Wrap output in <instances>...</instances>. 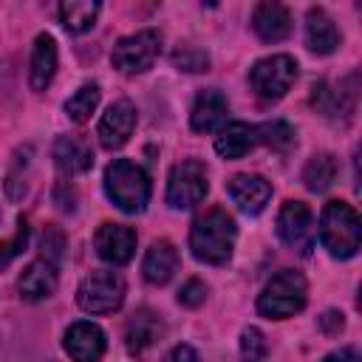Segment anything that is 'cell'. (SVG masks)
I'll use <instances>...</instances> for the list:
<instances>
[{"label": "cell", "mask_w": 362, "mask_h": 362, "mask_svg": "<svg viewBox=\"0 0 362 362\" xmlns=\"http://www.w3.org/2000/svg\"><path fill=\"white\" fill-rule=\"evenodd\" d=\"M235 238H238L235 218L226 209L212 206V209H206L204 215H198L192 221V229H189V252L201 263L223 266L232 257Z\"/></svg>", "instance_id": "cell-1"}, {"label": "cell", "mask_w": 362, "mask_h": 362, "mask_svg": "<svg viewBox=\"0 0 362 362\" xmlns=\"http://www.w3.org/2000/svg\"><path fill=\"white\" fill-rule=\"evenodd\" d=\"M320 240L331 257H354L362 243V223L356 209L345 201H328L320 212Z\"/></svg>", "instance_id": "cell-2"}, {"label": "cell", "mask_w": 362, "mask_h": 362, "mask_svg": "<svg viewBox=\"0 0 362 362\" xmlns=\"http://www.w3.org/2000/svg\"><path fill=\"white\" fill-rule=\"evenodd\" d=\"M105 192L127 215H136L150 201V175L130 158H113L105 167Z\"/></svg>", "instance_id": "cell-3"}, {"label": "cell", "mask_w": 362, "mask_h": 362, "mask_svg": "<svg viewBox=\"0 0 362 362\" xmlns=\"http://www.w3.org/2000/svg\"><path fill=\"white\" fill-rule=\"evenodd\" d=\"M305 300H308L305 277L300 272H294V269H283L260 291L257 311L263 317H269V320H286V317H294L297 311H303Z\"/></svg>", "instance_id": "cell-4"}, {"label": "cell", "mask_w": 362, "mask_h": 362, "mask_svg": "<svg viewBox=\"0 0 362 362\" xmlns=\"http://www.w3.org/2000/svg\"><path fill=\"white\" fill-rule=\"evenodd\" d=\"M297 79V59L288 57V54H272V57H263L252 65L249 71V85L252 90L266 99V102H277L288 93V88L294 85Z\"/></svg>", "instance_id": "cell-5"}, {"label": "cell", "mask_w": 362, "mask_h": 362, "mask_svg": "<svg viewBox=\"0 0 362 362\" xmlns=\"http://www.w3.org/2000/svg\"><path fill=\"white\" fill-rule=\"evenodd\" d=\"M209 192L206 167L198 158H184L170 170L167 178V204L173 209H192Z\"/></svg>", "instance_id": "cell-6"}, {"label": "cell", "mask_w": 362, "mask_h": 362, "mask_svg": "<svg viewBox=\"0 0 362 362\" xmlns=\"http://www.w3.org/2000/svg\"><path fill=\"white\" fill-rule=\"evenodd\" d=\"M76 303L85 314H113L124 303V280L116 272H90L76 288Z\"/></svg>", "instance_id": "cell-7"}, {"label": "cell", "mask_w": 362, "mask_h": 362, "mask_svg": "<svg viewBox=\"0 0 362 362\" xmlns=\"http://www.w3.org/2000/svg\"><path fill=\"white\" fill-rule=\"evenodd\" d=\"M161 51V34L156 28H141L136 34H127L122 37L116 45H113V68L133 76V74H144L147 68H153L156 57Z\"/></svg>", "instance_id": "cell-8"}, {"label": "cell", "mask_w": 362, "mask_h": 362, "mask_svg": "<svg viewBox=\"0 0 362 362\" xmlns=\"http://www.w3.org/2000/svg\"><path fill=\"white\" fill-rule=\"evenodd\" d=\"M277 235L286 246L308 255L314 246V215L303 201H286L277 212Z\"/></svg>", "instance_id": "cell-9"}, {"label": "cell", "mask_w": 362, "mask_h": 362, "mask_svg": "<svg viewBox=\"0 0 362 362\" xmlns=\"http://www.w3.org/2000/svg\"><path fill=\"white\" fill-rule=\"evenodd\" d=\"M133 127H136V107L130 99H119L99 119V127H96L99 144L105 150H119L133 136Z\"/></svg>", "instance_id": "cell-10"}, {"label": "cell", "mask_w": 362, "mask_h": 362, "mask_svg": "<svg viewBox=\"0 0 362 362\" xmlns=\"http://www.w3.org/2000/svg\"><path fill=\"white\" fill-rule=\"evenodd\" d=\"M96 255L110 266H124L136 255V232L124 223H102L93 235Z\"/></svg>", "instance_id": "cell-11"}, {"label": "cell", "mask_w": 362, "mask_h": 362, "mask_svg": "<svg viewBox=\"0 0 362 362\" xmlns=\"http://www.w3.org/2000/svg\"><path fill=\"white\" fill-rule=\"evenodd\" d=\"M65 354L74 359V362H99L105 348H107V339H105V331L93 322H74L68 331H65Z\"/></svg>", "instance_id": "cell-12"}, {"label": "cell", "mask_w": 362, "mask_h": 362, "mask_svg": "<svg viewBox=\"0 0 362 362\" xmlns=\"http://www.w3.org/2000/svg\"><path fill=\"white\" fill-rule=\"evenodd\" d=\"M226 192H229V198L238 204L240 212L257 215V212L266 209V204H269V198H272V184H269L263 175L240 173V175H232V178H229Z\"/></svg>", "instance_id": "cell-13"}, {"label": "cell", "mask_w": 362, "mask_h": 362, "mask_svg": "<svg viewBox=\"0 0 362 362\" xmlns=\"http://www.w3.org/2000/svg\"><path fill=\"white\" fill-rule=\"evenodd\" d=\"M226 116H229V102L221 90L209 88V90H201L192 102V110H189V124L192 130L198 133H215L226 124Z\"/></svg>", "instance_id": "cell-14"}, {"label": "cell", "mask_w": 362, "mask_h": 362, "mask_svg": "<svg viewBox=\"0 0 362 362\" xmlns=\"http://www.w3.org/2000/svg\"><path fill=\"white\" fill-rule=\"evenodd\" d=\"M164 334V322L156 311L150 308H139L127 325H124V348L133 354V356H141L144 351H150Z\"/></svg>", "instance_id": "cell-15"}, {"label": "cell", "mask_w": 362, "mask_h": 362, "mask_svg": "<svg viewBox=\"0 0 362 362\" xmlns=\"http://www.w3.org/2000/svg\"><path fill=\"white\" fill-rule=\"evenodd\" d=\"M252 28L263 42H280L291 34V14L277 0H263L252 11Z\"/></svg>", "instance_id": "cell-16"}, {"label": "cell", "mask_w": 362, "mask_h": 362, "mask_svg": "<svg viewBox=\"0 0 362 362\" xmlns=\"http://www.w3.org/2000/svg\"><path fill=\"white\" fill-rule=\"evenodd\" d=\"M17 288H20V297L28 300V303H37V300L51 297L54 288H57V266L51 260H45V257L31 260L23 269L20 280H17Z\"/></svg>", "instance_id": "cell-17"}, {"label": "cell", "mask_w": 362, "mask_h": 362, "mask_svg": "<svg viewBox=\"0 0 362 362\" xmlns=\"http://www.w3.org/2000/svg\"><path fill=\"white\" fill-rule=\"evenodd\" d=\"M178 272V249L170 240H153V246L144 252L141 274L153 286H164Z\"/></svg>", "instance_id": "cell-18"}, {"label": "cell", "mask_w": 362, "mask_h": 362, "mask_svg": "<svg viewBox=\"0 0 362 362\" xmlns=\"http://www.w3.org/2000/svg\"><path fill=\"white\" fill-rule=\"evenodd\" d=\"M54 164L65 175H79L93 167V150L79 136H59L54 141Z\"/></svg>", "instance_id": "cell-19"}, {"label": "cell", "mask_w": 362, "mask_h": 362, "mask_svg": "<svg viewBox=\"0 0 362 362\" xmlns=\"http://www.w3.org/2000/svg\"><path fill=\"white\" fill-rule=\"evenodd\" d=\"M57 74V42L51 34H37L28 62V82L31 90H45Z\"/></svg>", "instance_id": "cell-20"}, {"label": "cell", "mask_w": 362, "mask_h": 362, "mask_svg": "<svg viewBox=\"0 0 362 362\" xmlns=\"http://www.w3.org/2000/svg\"><path fill=\"white\" fill-rule=\"evenodd\" d=\"M305 45H308V51L322 54V57L337 51V45H339V31L322 8H308V14H305Z\"/></svg>", "instance_id": "cell-21"}, {"label": "cell", "mask_w": 362, "mask_h": 362, "mask_svg": "<svg viewBox=\"0 0 362 362\" xmlns=\"http://www.w3.org/2000/svg\"><path fill=\"white\" fill-rule=\"evenodd\" d=\"M255 144H257V133H255L252 124L229 122V124L221 127V133L215 139V153L221 158H243Z\"/></svg>", "instance_id": "cell-22"}, {"label": "cell", "mask_w": 362, "mask_h": 362, "mask_svg": "<svg viewBox=\"0 0 362 362\" xmlns=\"http://www.w3.org/2000/svg\"><path fill=\"white\" fill-rule=\"evenodd\" d=\"M99 8L102 6L96 0H68V3H59V23L71 34H82V31L93 28Z\"/></svg>", "instance_id": "cell-23"}, {"label": "cell", "mask_w": 362, "mask_h": 362, "mask_svg": "<svg viewBox=\"0 0 362 362\" xmlns=\"http://www.w3.org/2000/svg\"><path fill=\"white\" fill-rule=\"evenodd\" d=\"M337 178V158L331 153H317L303 170V181L311 192H325Z\"/></svg>", "instance_id": "cell-24"}, {"label": "cell", "mask_w": 362, "mask_h": 362, "mask_svg": "<svg viewBox=\"0 0 362 362\" xmlns=\"http://www.w3.org/2000/svg\"><path fill=\"white\" fill-rule=\"evenodd\" d=\"M96 105H99V85L88 82V85H82V88L65 102V113H68V119H74L76 124H82V122L90 119V113L96 110Z\"/></svg>", "instance_id": "cell-25"}, {"label": "cell", "mask_w": 362, "mask_h": 362, "mask_svg": "<svg viewBox=\"0 0 362 362\" xmlns=\"http://www.w3.org/2000/svg\"><path fill=\"white\" fill-rule=\"evenodd\" d=\"M255 133H257V141H263V144H269L272 150H280V153L294 144V127L288 122H280V119L255 127Z\"/></svg>", "instance_id": "cell-26"}, {"label": "cell", "mask_w": 362, "mask_h": 362, "mask_svg": "<svg viewBox=\"0 0 362 362\" xmlns=\"http://www.w3.org/2000/svg\"><path fill=\"white\" fill-rule=\"evenodd\" d=\"M240 356H243V362H266L269 345H266V337H263L260 328H255V325L243 328V334H240Z\"/></svg>", "instance_id": "cell-27"}, {"label": "cell", "mask_w": 362, "mask_h": 362, "mask_svg": "<svg viewBox=\"0 0 362 362\" xmlns=\"http://www.w3.org/2000/svg\"><path fill=\"white\" fill-rule=\"evenodd\" d=\"M40 249H42V255H40V257H45V260H51L54 266H59V260H62V249H65V238H62V232H59L54 223H51V226H45Z\"/></svg>", "instance_id": "cell-28"}, {"label": "cell", "mask_w": 362, "mask_h": 362, "mask_svg": "<svg viewBox=\"0 0 362 362\" xmlns=\"http://www.w3.org/2000/svg\"><path fill=\"white\" fill-rule=\"evenodd\" d=\"M25 240H28V221L20 218V221H17V235L8 238V240H0V266L8 263L14 255H20L23 246H25Z\"/></svg>", "instance_id": "cell-29"}, {"label": "cell", "mask_w": 362, "mask_h": 362, "mask_svg": "<svg viewBox=\"0 0 362 362\" xmlns=\"http://www.w3.org/2000/svg\"><path fill=\"white\" fill-rule=\"evenodd\" d=\"M204 297H206V286L201 283V280H187L184 286H181V291H178V303L181 305H187V308H198L201 303H204Z\"/></svg>", "instance_id": "cell-30"}, {"label": "cell", "mask_w": 362, "mask_h": 362, "mask_svg": "<svg viewBox=\"0 0 362 362\" xmlns=\"http://www.w3.org/2000/svg\"><path fill=\"white\" fill-rule=\"evenodd\" d=\"M173 62H175L178 68H184V71H206V65H209L206 54H201V51H195V48H184V51H175Z\"/></svg>", "instance_id": "cell-31"}, {"label": "cell", "mask_w": 362, "mask_h": 362, "mask_svg": "<svg viewBox=\"0 0 362 362\" xmlns=\"http://www.w3.org/2000/svg\"><path fill=\"white\" fill-rule=\"evenodd\" d=\"M161 362H201V356L192 345H173Z\"/></svg>", "instance_id": "cell-32"}, {"label": "cell", "mask_w": 362, "mask_h": 362, "mask_svg": "<svg viewBox=\"0 0 362 362\" xmlns=\"http://www.w3.org/2000/svg\"><path fill=\"white\" fill-rule=\"evenodd\" d=\"M325 362H362V359H359V351L348 345V348H339V351L328 354V356H325Z\"/></svg>", "instance_id": "cell-33"}, {"label": "cell", "mask_w": 362, "mask_h": 362, "mask_svg": "<svg viewBox=\"0 0 362 362\" xmlns=\"http://www.w3.org/2000/svg\"><path fill=\"white\" fill-rule=\"evenodd\" d=\"M320 322H322V328H325L328 334H339L342 325H345V322H342V314H337V311H325Z\"/></svg>", "instance_id": "cell-34"}]
</instances>
